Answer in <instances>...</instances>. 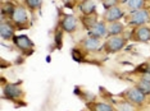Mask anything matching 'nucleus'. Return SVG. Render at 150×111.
<instances>
[{"mask_svg":"<svg viewBox=\"0 0 150 111\" xmlns=\"http://www.w3.org/2000/svg\"><path fill=\"white\" fill-rule=\"evenodd\" d=\"M135 73H139L140 75H142V74H150V60H146V61L136 66Z\"/></svg>","mask_w":150,"mask_h":111,"instance_id":"4be33fe9","label":"nucleus"},{"mask_svg":"<svg viewBox=\"0 0 150 111\" xmlns=\"http://www.w3.org/2000/svg\"><path fill=\"white\" fill-rule=\"evenodd\" d=\"M129 41L146 43L150 41V27L149 26H139L134 27L129 31Z\"/></svg>","mask_w":150,"mask_h":111,"instance_id":"1a4fd4ad","label":"nucleus"},{"mask_svg":"<svg viewBox=\"0 0 150 111\" xmlns=\"http://www.w3.org/2000/svg\"><path fill=\"white\" fill-rule=\"evenodd\" d=\"M23 4H25V6L28 9V12L31 14H35L36 12H39L41 9L42 0H23Z\"/></svg>","mask_w":150,"mask_h":111,"instance_id":"aec40b11","label":"nucleus"},{"mask_svg":"<svg viewBox=\"0 0 150 111\" xmlns=\"http://www.w3.org/2000/svg\"><path fill=\"white\" fill-rule=\"evenodd\" d=\"M64 32L59 26L55 27L54 29V45H55V49L57 50H62L63 47V37H64Z\"/></svg>","mask_w":150,"mask_h":111,"instance_id":"412c9836","label":"nucleus"},{"mask_svg":"<svg viewBox=\"0 0 150 111\" xmlns=\"http://www.w3.org/2000/svg\"><path fill=\"white\" fill-rule=\"evenodd\" d=\"M86 110L87 111H117V109L112 103L104 102V101H96V100H91L86 102Z\"/></svg>","mask_w":150,"mask_h":111,"instance_id":"ddd939ff","label":"nucleus"},{"mask_svg":"<svg viewBox=\"0 0 150 111\" xmlns=\"http://www.w3.org/2000/svg\"><path fill=\"white\" fill-rule=\"evenodd\" d=\"M16 49L22 54L23 56H31L35 52V43L27 35H16L12 40Z\"/></svg>","mask_w":150,"mask_h":111,"instance_id":"423d86ee","label":"nucleus"},{"mask_svg":"<svg viewBox=\"0 0 150 111\" xmlns=\"http://www.w3.org/2000/svg\"><path fill=\"white\" fill-rule=\"evenodd\" d=\"M118 1H119V4H121V5H125L126 3L128 1V0H118Z\"/></svg>","mask_w":150,"mask_h":111,"instance_id":"b1692460","label":"nucleus"},{"mask_svg":"<svg viewBox=\"0 0 150 111\" xmlns=\"http://www.w3.org/2000/svg\"><path fill=\"white\" fill-rule=\"evenodd\" d=\"M112 105H113L117 111H139V107L132 105L131 102L126 101L119 97V100H112Z\"/></svg>","mask_w":150,"mask_h":111,"instance_id":"4468645a","label":"nucleus"},{"mask_svg":"<svg viewBox=\"0 0 150 111\" xmlns=\"http://www.w3.org/2000/svg\"><path fill=\"white\" fill-rule=\"evenodd\" d=\"M118 97L123 98L128 102H131L132 105L137 106L139 109H141L142 106H145L146 101H148V96L144 95L140 89H137L136 87H127L125 91H122L121 93L118 95Z\"/></svg>","mask_w":150,"mask_h":111,"instance_id":"39448f33","label":"nucleus"},{"mask_svg":"<svg viewBox=\"0 0 150 111\" xmlns=\"http://www.w3.org/2000/svg\"><path fill=\"white\" fill-rule=\"evenodd\" d=\"M26 91L22 87V80L16 83H6L3 84V98L13 102L16 106H25L26 105Z\"/></svg>","mask_w":150,"mask_h":111,"instance_id":"f257e3e1","label":"nucleus"},{"mask_svg":"<svg viewBox=\"0 0 150 111\" xmlns=\"http://www.w3.org/2000/svg\"><path fill=\"white\" fill-rule=\"evenodd\" d=\"M46 61H47V63L52 61V58H50V56H47V58H46Z\"/></svg>","mask_w":150,"mask_h":111,"instance_id":"393cba45","label":"nucleus"},{"mask_svg":"<svg viewBox=\"0 0 150 111\" xmlns=\"http://www.w3.org/2000/svg\"><path fill=\"white\" fill-rule=\"evenodd\" d=\"M17 27L14 26L11 19L1 18L0 19V36L4 41H12L13 37L16 36Z\"/></svg>","mask_w":150,"mask_h":111,"instance_id":"9b49d317","label":"nucleus"},{"mask_svg":"<svg viewBox=\"0 0 150 111\" xmlns=\"http://www.w3.org/2000/svg\"><path fill=\"white\" fill-rule=\"evenodd\" d=\"M11 21L14 23L17 29H27L31 27L28 9L25 6V4H16V8L11 17Z\"/></svg>","mask_w":150,"mask_h":111,"instance_id":"20e7f679","label":"nucleus"},{"mask_svg":"<svg viewBox=\"0 0 150 111\" xmlns=\"http://www.w3.org/2000/svg\"><path fill=\"white\" fill-rule=\"evenodd\" d=\"M146 8V1L145 0H128L125 4V12L126 14L127 13H132L136 10H140V9H145Z\"/></svg>","mask_w":150,"mask_h":111,"instance_id":"dca6fc26","label":"nucleus"},{"mask_svg":"<svg viewBox=\"0 0 150 111\" xmlns=\"http://www.w3.org/2000/svg\"><path fill=\"white\" fill-rule=\"evenodd\" d=\"M76 47L81 49L86 54H88V52H98V51H101L103 42H101L100 38H96V37H93V36L87 35L77 43Z\"/></svg>","mask_w":150,"mask_h":111,"instance_id":"6e6552de","label":"nucleus"},{"mask_svg":"<svg viewBox=\"0 0 150 111\" xmlns=\"http://www.w3.org/2000/svg\"><path fill=\"white\" fill-rule=\"evenodd\" d=\"M129 37L121 35V36H110L107 37L103 42V47H101V51H103L105 55H110V54H117L119 51H122L126 46H127Z\"/></svg>","mask_w":150,"mask_h":111,"instance_id":"f03ea898","label":"nucleus"},{"mask_svg":"<svg viewBox=\"0 0 150 111\" xmlns=\"http://www.w3.org/2000/svg\"><path fill=\"white\" fill-rule=\"evenodd\" d=\"M134 86L137 89L141 91L144 95H146V96L150 95V80L149 79H145V78H142V77H140V78L134 83Z\"/></svg>","mask_w":150,"mask_h":111,"instance_id":"6ab92c4d","label":"nucleus"},{"mask_svg":"<svg viewBox=\"0 0 150 111\" xmlns=\"http://www.w3.org/2000/svg\"><path fill=\"white\" fill-rule=\"evenodd\" d=\"M78 9H80L82 15H91L96 13V5L93 0H85V1L78 4Z\"/></svg>","mask_w":150,"mask_h":111,"instance_id":"f3484780","label":"nucleus"},{"mask_svg":"<svg viewBox=\"0 0 150 111\" xmlns=\"http://www.w3.org/2000/svg\"><path fill=\"white\" fill-rule=\"evenodd\" d=\"M1 3H5V0H1Z\"/></svg>","mask_w":150,"mask_h":111,"instance_id":"bb28decb","label":"nucleus"},{"mask_svg":"<svg viewBox=\"0 0 150 111\" xmlns=\"http://www.w3.org/2000/svg\"><path fill=\"white\" fill-rule=\"evenodd\" d=\"M88 36L96 37V38H107L108 37V23L104 22L103 19H99V22L95 24L91 29H88Z\"/></svg>","mask_w":150,"mask_h":111,"instance_id":"f8f14e48","label":"nucleus"},{"mask_svg":"<svg viewBox=\"0 0 150 111\" xmlns=\"http://www.w3.org/2000/svg\"><path fill=\"white\" fill-rule=\"evenodd\" d=\"M58 26L66 33L74 35L80 28V21L74 14H62V17L59 18V22H58Z\"/></svg>","mask_w":150,"mask_h":111,"instance_id":"0eeeda50","label":"nucleus"},{"mask_svg":"<svg viewBox=\"0 0 150 111\" xmlns=\"http://www.w3.org/2000/svg\"><path fill=\"white\" fill-rule=\"evenodd\" d=\"M125 15H126L125 9L121 5H117L104 10V13L101 14V19L107 23H113V22H119L121 19H125Z\"/></svg>","mask_w":150,"mask_h":111,"instance_id":"9d476101","label":"nucleus"},{"mask_svg":"<svg viewBox=\"0 0 150 111\" xmlns=\"http://www.w3.org/2000/svg\"><path fill=\"white\" fill-rule=\"evenodd\" d=\"M148 23H150V9H140V10L127 13L125 15V24L129 27V28H134V27L139 26H146Z\"/></svg>","mask_w":150,"mask_h":111,"instance_id":"7ed1b4c3","label":"nucleus"},{"mask_svg":"<svg viewBox=\"0 0 150 111\" xmlns=\"http://www.w3.org/2000/svg\"><path fill=\"white\" fill-rule=\"evenodd\" d=\"M145 1H146V3H150V0H145Z\"/></svg>","mask_w":150,"mask_h":111,"instance_id":"a878e982","label":"nucleus"},{"mask_svg":"<svg viewBox=\"0 0 150 111\" xmlns=\"http://www.w3.org/2000/svg\"><path fill=\"white\" fill-rule=\"evenodd\" d=\"M98 22H99V14L98 13H94V14H91V15H82L81 17V24H82L87 31L93 28Z\"/></svg>","mask_w":150,"mask_h":111,"instance_id":"a211bd4d","label":"nucleus"},{"mask_svg":"<svg viewBox=\"0 0 150 111\" xmlns=\"http://www.w3.org/2000/svg\"><path fill=\"white\" fill-rule=\"evenodd\" d=\"M101 4H103L105 10H107V9H109V8H113V6L121 5L118 0H101Z\"/></svg>","mask_w":150,"mask_h":111,"instance_id":"5701e85b","label":"nucleus"},{"mask_svg":"<svg viewBox=\"0 0 150 111\" xmlns=\"http://www.w3.org/2000/svg\"><path fill=\"white\" fill-rule=\"evenodd\" d=\"M127 28V26L125 23L119 22H113V23H108V37L110 36H121L125 35V31Z\"/></svg>","mask_w":150,"mask_h":111,"instance_id":"2eb2a0df","label":"nucleus"}]
</instances>
